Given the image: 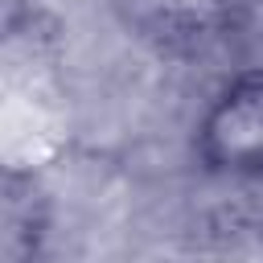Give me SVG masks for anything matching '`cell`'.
<instances>
[{
    "instance_id": "cell-1",
    "label": "cell",
    "mask_w": 263,
    "mask_h": 263,
    "mask_svg": "<svg viewBox=\"0 0 263 263\" xmlns=\"http://www.w3.org/2000/svg\"><path fill=\"white\" fill-rule=\"evenodd\" d=\"M193 156L210 177H263V66L214 90L193 127Z\"/></svg>"
},
{
    "instance_id": "cell-2",
    "label": "cell",
    "mask_w": 263,
    "mask_h": 263,
    "mask_svg": "<svg viewBox=\"0 0 263 263\" xmlns=\"http://www.w3.org/2000/svg\"><path fill=\"white\" fill-rule=\"evenodd\" d=\"M45 234V197L33 173L0 168V259H25Z\"/></svg>"
}]
</instances>
